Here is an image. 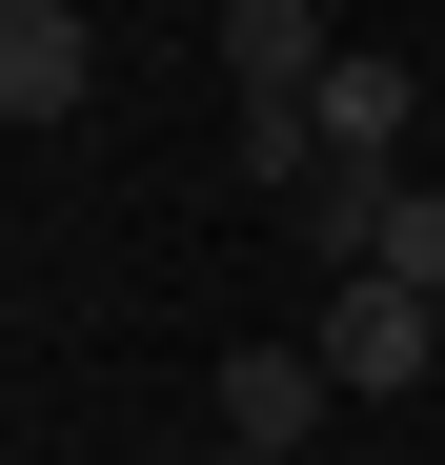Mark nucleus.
Here are the masks:
<instances>
[{
  "mask_svg": "<svg viewBox=\"0 0 445 465\" xmlns=\"http://www.w3.org/2000/svg\"><path fill=\"white\" fill-rule=\"evenodd\" d=\"M385 203H405V163H304V183H283V223H304L344 283H364V243H385Z\"/></svg>",
  "mask_w": 445,
  "mask_h": 465,
  "instance_id": "nucleus-6",
  "label": "nucleus"
},
{
  "mask_svg": "<svg viewBox=\"0 0 445 465\" xmlns=\"http://www.w3.org/2000/svg\"><path fill=\"white\" fill-rule=\"evenodd\" d=\"M324 21H344V0H324Z\"/></svg>",
  "mask_w": 445,
  "mask_h": 465,
  "instance_id": "nucleus-10",
  "label": "nucleus"
},
{
  "mask_svg": "<svg viewBox=\"0 0 445 465\" xmlns=\"http://www.w3.org/2000/svg\"><path fill=\"white\" fill-rule=\"evenodd\" d=\"M102 102V21L82 0H0V142L21 122H82Z\"/></svg>",
  "mask_w": 445,
  "mask_h": 465,
  "instance_id": "nucleus-2",
  "label": "nucleus"
},
{
  "mask_svg": "<svg viewBox=\"0 0 445 465\" xmlns=\"http://www.w3.org/2000/svg\"><path fill=\"white\" fill-rule=\"evenodd\" d=\"M304 364H324V405H344V384H364V405H405V384L445 364V303H405V283H344Z\"/></svg>",
  "mask_w": 445,
  "mask_h": 465,
  "instance_id": "nucleus-1",
  "label": "nucleus"
},
{
  "mask_svg": "<svg viewBox=\"0 0 445 465\" xmlns=\"http://www.w3.org/2000/svg\"><path fill=\"white\" fill-rule=\"evenodd\" d=\"M324 61H344V41H324V0H222V82H243V102H304Z\"/></svg>",
  "mask_w": 445,
  "mask_h": 465,
  "instance_id": "nucleus-4",
  "label": "nucleus"
},
{
  "mask_svg": "<svg viewBox=\"0 0 445 465\" xmlns=\"http://www.w3.org/2000/svg\"><path fill=\"white\" fill-rule=\"evenodd\" d=\"M304 163H324V122H304V102H243V183L283 203V183H304Z\"/></svg>",
  "mask_w": 445,
  "mask_h": 465,
  "instance_id": "nucleus-8",
  "label": "nucleus"
},
{
  "mask_svg": "<svg viewBox=\"0 0 445 465\" xmlns=\"http://www.w3.org/2000/svg\"><path fill=\"white\" fill-rule=\"evenodd\" d=\"M304 122H324V163H405V142H425V82H405V61H324V82H304Z\"/></svg>",
  "mask_w": 445,
  "mask_h": 465,
  "instance_id": "nucleus-3",
  "label": "nucleus"
},
{
  "mask_svg": "<svg viewBox=\"0 0 445 465\" xmlns=\"http://www.w3.org/2000/svg\"><path fill=\"white\" fill-rule=\"evenodd\" d=\"M222 445H324V364L304 344H222Z\"/></svg>",
  "mask_w": 445,
  "mask_h": 465,
  "instance_id": "nucleus-5",
  "label": "nucleus"
},
{
  "mask_svg": "<svg viewBox=\"0 0 445 465\" xmlns=\"http://www.w3.org/2000/svg\"><path fill=\"white\" fill-rule=\"evenodd\" d=\"M364 283H405V303H445V183H405V203H385V243H364Z\"/></svg>",
  "mask_w": 445,
  "mask_h": 465,
  "instance_id": "nucleus-7",
  "label": "nucleus"
},
{
  "mask_svg": "<svg viewBox=\"0 0 445 465\" xmlns=\"http://www.w3.org/2000/svg\"><path fill=\"white\" fill-rule=\"evenodd\" d=\"M222 465H304V445H222Z\"/></svg>",
  "mask_w": 445,
  "mask_h": 465,
  "instance_id": "nucleus-9",
  "label": "nucleus"
}]
</instances>
